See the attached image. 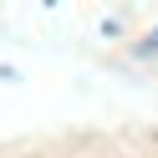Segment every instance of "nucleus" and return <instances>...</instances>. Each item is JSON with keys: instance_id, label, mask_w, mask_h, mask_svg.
<instances>
[{"instance_id": "f257e3e1", "label": "nucleus", "mask_w": 158, "mask_h": 158, "mask_svg": "<svg viewBox=\"0 0 158 158\" xmlns=\"http://www.w3.org/2000/svg\"><path fill=\"white\" fill-rule=\"evenodd\" d=\"M148 46H158V31H153V36H148Z\"/></svg>"}]
</instances>
